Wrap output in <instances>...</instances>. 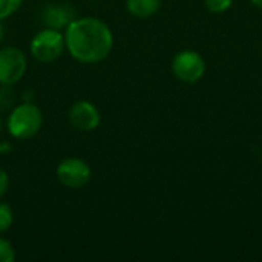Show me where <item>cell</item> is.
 Instances as JSON below:
<instances>
[{
	"label": "cell",
	"mask_w": 262,
	"mask_h": 262,
	"mask_svg": "<svg viewBox=\"0 0 262 262\" xmlns=\"http://www.w3.org/2000/svg\"><path fill=\"white\" fill-rule=\"evenodd\" d=\"M69 55L78 63L95 64L114 49V34L107 23L97 17H78L63 32Z\"/></svg>",
	"instance_id": "cell-1"
},
{
	"label": "cell",
	"mask_w": 262,
	"mask_h": 262,
	"mask_svg": "<svg viewBox=\"0 0 262 262\" xmlns=\"http://www.w3.org/2000/svg\"><path fill=\"white\" fill-rule=\"evenodd\" d=\"M43 126L41 109L32 101H23L15 104L6 118L8 134L18 141H26L34 138Z\"/></svg>",
	"instance_id": "cell-2"
},
{
	"label": "cell",
	"mask_w": 262,
	"mask_h": 262,
	"mask_svg": "<svg viewBox=\"0 0 262 262\" xmlns=\"http://www.w3.org/2000/svg\"><path fill=\"white\" fill-rule=\"evenodd\" d=\"M64 49L66 46L63 32L52 28H45L38 31L29 43V52L32 58L40 63L55 61L61 57Z\"/></svg>",
	"instance_id": "cell-3"
},
{
	"label": "cell",
	"mask_w": 262,
	"mask_h": 262,
	"mask_svg": "<svg viewBox=\"0 0 262 262\" xmlns=\"http://www.w3.org/2000/svg\"><path fill=\"white\" fill-rule=\"evenodd\" d=\"M172 74L183 83H198L206 74V61L201 54L192 49H184L172 58Z\"/></svg>",
	"instance_id": "cell-4"
},
{
	"label": "cell",
	"mask_w": 262,
	"mask_h": 262,
	"mask_svg": "<svg viewBox=\"0 0 262 262\" xmlns=\"http://www.w3.org/2000/svg\"><path fill=\"white\" fill-rule=\"evenodd\" d=\"M28 71L26 54L15 46L0 48V86L17 84Z\"/></svg>",
	"instance_id": "cell-5"
},
{
	"label": "cell",
	"mask_w": 262,
	"mask_h": 262,
	"mask_svg": "<svg viewBox=\"0 0 262 262\" xmlns=\"http://www.w3.org/2000/svg\"><path fill=\"white\" fill-rule=\"evenodd\" d=\"M55 177L58 183L68 189H81L91 181L92 170L84 160L69 157L58 163L55 169Z\"/></svg>",
	"instance_id": "cell-6"
},
{
	"label": "cell",
	"mask_w": 262,
	"mask_h": 262,
	"mask_svg": "<svg viewBox=\"0 0 262 262\" xmlns=\"http://www.w3.org/2000/svg\"><path fill=\"white\" fill-rule=\"evenodd\" d=\"M69 123L80 132H92L101 124L100 109L89 100L75 101L68 112Z\"/></svg>",
	"instance_id": "cell-7"
},
{
	"label": "cell",
	"mask_w": 262,
	"mask_h": 262,
	"mask_svg": "<svg viewBox=\"0 0 262 262\" xmlns=\"http://www.w3.org/2000/svg\"><path fill=\"white\" fill-rule=\"evenodd\" d=\"M41 23L45 28H52L58 31H64L71 21L77 18V11L66 2H51L41 8L40 12Z\"/></svg>",
	"instance_id": "cell-8"
},
{
	"label": "cell",
	"mask_w": 262,
	"mask_h": 262,
	"mask_svg": "<svg viewBox=\"0 0 262 262\" xmlns=\"http://www.w3.org/2000/svg\"><path fill=\"white\" fill-rule=\"evenodd\" d=\"M161 6V0H126V9L137 18L154 17Z\"/></svg>",
	"instance_id": "cell-9"
},
{
	"label": "cell",
	"mask_w": 262,
	"mask_h": 262,
	"mask_svg": "<svg viewBox=\"0 0 262 262\" xmlns=\"http://www.w3.org/2000/svg\"><path fill=\"white\" fill-rule=\"evenodd\" d=\"M17 95L12 86H0V111H11L15 106Z\"/></svg>",
	"instance_id": "cell-10"
},
{
	"label": "cell",
	"mask_w": 262,
	"mask_h": 262,
	"mask_svg": "<svg viewBox=\"0 0 262 262\" xmlns=\"http://www.w3.org/2000/svg\"><path fill=\"white\" fill-rule=\"evenodd\" d=\"M14 223L12 207L6 203H0V235L8 232Z\"/></svg>",
	"instance_id": "cell-11"
},
{
	"label": "cell",
	"mask_w": 262,
	"mask_h": 262,
	"mask_svg": "<svg viewBox=\"0 0 262 262\" xmlns=\"http://www.w3.org/2000/svg\"><path fill=\"white\" fill-rule=\"evenodd\" d=\"M25 0H0V20H6L15 14Z\"/></svg>",
	"instance_id": "cell-12"
},
{
	"label": "cell",
	"mask_w": 262,
	"mask_h": 262,
	"mask_svg": "<svg viewBox=\"0 0 262 262\" xmlns=\"http://www.w3.org/2000/svg\"><path fill=\"white\" fill-rule=\"evenodd\" d=\"M15 256L17 255L14 246L8 239L0 238V262H14Z\"/></svg>",
	"instance_id": "cell-13"
},
{
	"label": "cell",
	"mask_w": 262,
	"mask_h": 262,
	"mask_svg": "<svg viewBox=\"0 0 262 262\" xmlns=\"http://www.w3.org/2000/svg\"><path fill=\"white\" fill-rule=\"evenodd\" d=\"M206 8L213 14H223L233 5V0H204Z\"/></svg>",
	"instance_id": "cell-14"
},
{
	"label": "cell",
	"mask_w": 262,
	"mask_h": 262,
	"mask_svg": "<svg viewBox=\"0 0 262 262\" xmlns=\"http://www.w3.org/2000/svg\"><path fill=\"white\" fill-rule=\"evenodd\" d=\"M9 184H11V180H9L8 172H6V170H3V169H0V198L8 192Z\"/></svg>",
	"instance_id": "cell-15"
},
{
	"label": "cell",
	"mask_w": 262,
	"mask_h": 262,
	"mask_svg": "<svg viewBox=\"0 0 262 262\" xmlns=\"http://www.w3.org/2000/svg\"><path fill=\"white\" fill-rule=\"evenodd\" d=\"M5 38V26H3V20H0V45Z\"/></svg>",
	"instance_id": "cell-16"
},
{
	"label": "cell",
	"mask_w": 262,
	"mask_h": 262,
	"mask_svg": "<svg viewBox=\"0 0 262 262\" xmlns=\"http://www.w3.org/2000/svg\"><path fill=\"white\" fill-rule=\"evenodd\" d=\"M250 2H252V5H255L256 8L262 9V0H250Z\"/></svg>",
	"instance_id": "cell-17"
},
{
	"label": "cell",
	"mask_w": 262,
	"mask_h": 262,
	"mask_svg": "<svg viewBox=\"0 0 262 262\" xmlns=\"http://www.w3.org/2000/svg\"><path fill=\"white\" fill-rule=\"evenodd\" d=\"M0 130H2V117H0Z\"/></svg>",
	"instance_id": "cell-18"
}]
</instances>
